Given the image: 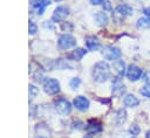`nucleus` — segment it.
I'll list each match as a JSON object with an SVG mask.
<instances>
[{
    "mask_svg": "<svg viewBox=\"0 0 150 138\" xmlns=\"http://www.w3.org/2000/svg\"><path fill=\"white\" fill-rule=\"evenodd\" d=\"M142 74H143L142 69H141L139 67L135 65V64H130V65L128 67V69H127V76H128V78H129L130 81H132V82L139 80L141 76H142Z\"/></svg>",
    "mask_w": 150,
    "mask_h": 138,
    "instance_id": "obj_7",
    "label": "nucleus"
},
{
    "mask_svg": "<svg viewBox=\"0 0 150 138\" xmlns=\"http://www.w3.org/2000/svg\"><path fill=\"white\" fill-rule=\"evenodd\" d=\"M94 19H95V21H96V23L98 26H105L108 23V16L103 12H97L95 14V18Z\"/></svg>",
    "mask_w": 150,
    "mask_h": 138,
    "instance_id": "obj_14",
    "label": "nucleus"
},
{
    "mask_svg": "<svg viewBox=\"0 0 150 138\" xmlns=\"http://www.w3.org/2000/svg\"><path fill=\"white\" fill-rule=\"evenodd\" d=\"M43 90L48 95H55L60 91V83L55 78H46L43 82Z\"/></svg>",
    "mask_w": 150,
    "mask_h": 138,
    "instance_id": "obj_3",
    "label": "nucleus"
},
{
    "mask_svg": "<svg viewBox=\"0 0 150 138\" xmlns=\"http://www.w3.org/2000/svg\"><path fill=\"white\" fill-rule=\"evenodd\" d=\"M116 14H120L121 16H129L132 14V8L127 4H121L116 7Z\"/></svg>",
    "mask_w": 150,
    "mask_h": 138,
    "instance_id": "obj_10",
    "label": "nucleus"
},
{
    "mask_svg": "<svg viewBox=\"0 0 150 138\" xmlns=\"http://www.w3.org/2000/svg\"><path fill=\"white\" fill-rule=\"evenodd\" d=\"M129 131H130V133H131V134H138V133H139V131H141V129H139V126H138L137 124H132V125L130 126Z\"/></svg>",
    "mask_w": 150,
    "mask_h": 138,
    "instance_id": "obj_22",
    "label": "nucleus"
},
{
    "mask_svg": "<svg viewBox=\"0 0 150 138\" xmlns=\"http://www.w3.org/2000/svg\"><path fill=\"white\" fill-rule=\"evenodd\" d=\"M54 1H56V2H57V1H62V0H54Z\"/></svg>",
    "mask_w": 150,
    "mask_h": 138,
    "instance_id": "obj_31",
    "label": "nucleus"
},
{
    "mask_svg": "<svg viewBox=\"0 0 150 138\" xmlns=\"http://www.w3.org/2000/svg\"><path fill=\"white\" fill-rule=\"evenodd\" d=\"M36 138H46V137H36Z\"/></svg>",
    "mask_w": 150,
    "mask_h": 138,
    "instance_id": "obj_32",
    "label": "nucleus"
},
{
    "mask_svg": "<svg viewBox=\"0 0 150 138\" xmlns=\"http://www.w3.org/2000/svg\"><path fill=\"white\" fill-rule=\"evenodd\" d=\"M117 118H120V119L117 120V123H118V124H121V123L125 122V119H127V113H125V111L120 110V111L117 112Z\"/></svg>",
    "mask_w": 150,
    "mask_h": 138,
    "instance_id": "obj_18",
    "label": "nucleus"
},
{
    "mask_svg": "<svg viewBox=\"0 0 150 138\" xmlns=\"http://www.w3.org/2000/svg\"><path fill=\"white\" fill-rule=\"evenodd\" d=\"M114 88H112V94L115 95V96H117V97H120V96H122L124 92H125V85L121 82V80L117 77V81L114 83V85H112Z\"/></svg>",
    "mask_w": 150,
    "mask_h": 138,
    "instance_id": "obj_12",
    "label": "nucleus"
},
{
    "mask_svg": "<svg viewBox=\"0 0 150 138\" xmlns=\"http://www.w3.org/2000/svg\"><path fill=\"white\" fill-rule=\"evenodd\" d=\"M86 47H87L89 50H97V49L101 47V44H100V41H98L96 37L89 36V37H87V40H86Z\"/></svg>",
    "mask_w": 150,
    "mask_h": 138,
    "instance_id": "obj_13",
    "label": "nucleus"
},
{
    "mask_svg": "<svg viewBox=\"0 0 150 138\" xmlns=\"http://www.w3.org/2000/svg\"><path fill=\"white\" fill-rule=\"evenodd\" d=\"M143 80H144V81H146L148 83H150V71L144 76V78H143Z\"/></svg>",
    "mask_w": 150,
    "mask_h": 138,
    "instance_id": "obj_29",
    "label": "nucleus"
},
{
    "mask_svg": "<svg viewBox=\"0 0 150 138\" xmlns=\"http://www.w3.org/2000/svg\"><path fill=\"white\" fill-rule=\"evenodd\" d=\"M55 109L61 115H68L71 111V104L66 98H59L55 101Z\"/></svg>",
    "mask_w": 150,
    "mask_h": 138,
    "instance_id": "obj_4",
    "label": "nucleus"
},
{
    "mask_svg": "<svg viewBox=\"0 0 150 138\" xmlns=\"http://www.w3.org/2000/svg\"><path fill=\"white\" fill-rule=\"evenodd\" d=\"M102 55L105 60H109V61H116L121 57L122 53L118 48L116 47H112V46H107L102 49Z\"/></svg>",
    "mask_w": 150,
    "mask_h": 138,
    "instance_id": "obj_2",
    "label": "nucleus"
},
{
    "mask_svg": "<svg viewBox=\"0 0 150 138\" xmlns=\"http://www.w3.org/2000/svg\"><path fill=\"white\" fill-rule=\"evenodd\" d=\"M103 8H104V11H110V9H111V5H110V2H109V1H105L104 5H103Z\"/></svg>",
    "mask_w": 150,
    "mask_h": 138,
    "instance_id": "obj_26",
    "label": "nucleus"
},
{
    "mask_svg": "<svg viewBox=\"0 0 150 138\" xmlns=\"http://www.w3.org/2000/svg\"><path fill=\"white\" fill-rule=\"evenodd\" d=\"M109 77H110V67H109V64L104 61H100V62L95 63V65L93 68V78H94V81H96L98 83H103Z\"/></svg>",
    "mask_w": 150,
    "mask_h": 138,
    "instance_id": "obj_1",
    "label": "nucleus"
},
{
    "mask_svg": "<svg viewBox=\"0 0 150 138\" xmlns=\"http://www.w3.org/2000/svg\"><path fill=\"white\" fill-rule=\"evenodd\" d=\"M112 68H114V71L115 74L117 75L118 78H121L123 75H124V70H125V64L122 60H116L112 62Z\"/></svg>",
    "mask_w": 150,
    "mask_h": 138,
    "instance_id": "obj_9",
    "label": "nucleus"
},
{
    "mask_svg": "<svg viewBox=\"0 0 150 138\" xmlns=\"http://www.w3.org/2000/svg\"><path fill=\"white\" fill-rule=\"evenodd\" d=\"M57 43H59V47L61 49H69L76 44V40L74 36H71L69 34H63L60 36Z\"/></svg>",
    "mask_w": 150,
    "mask_h": 138,
    "instance_id": "obj_6",
    "label": "nucleus"
},
{
    "mask_svg": "<svg viewBox=\"0 0 150 138\" xmlns=\"http://www.w3.org/2000/svg\"><path fill=\"white\" fill-rule=\"evenodd\" d=\"M86 51H87V50L79 48V49H75V50L73 51L71 56L74 57V60H80V58H82V57H83V55L86 54Z\"/></svg>",
    "mask_w": 150,
    "mask_h": 138,
    "instance_id": "obj_17",
    "label": "nucleus"
},
{
    "mask_svg": "<svg viewBox=\"0 0 150 138\" xmlns=\"http://www.w3.org/2000/svg\"><path fill=\"white\" fill-rule=\"evenodd\" d=\"M124 105L128 106V108H136L138 104H139V99L132 95V94H128L125 97H124Z\"/></svg>",
    "mask_w": 150,
    "mask_h": 138,
    "instance_id": "obj_11",
    "label": "nucleus"
},
{
    "mask_svg": "<svg viewBox=\"0 0 150 138\" xmlns=\"http://www.w3.org/2000/svg\"><path fill=\"white\" fill-rule=\"evenodd\" d=\"M132 138H136V137H132Z\"/></svg>",
    "mask_w": 150,
    "mask_h": 138,
    "instance_id": "obj_33",
    "label": "nucleus"
},
{
    "mask_svg": "<svg viewBox=\"0 0 150 138\" xmlns=\"http://www.w3.org/2000/svg\"><path fill=\"white\" fill-rule=\"evenodd\" d=\"M137 28L139 29H146L150 28V18L149 16H144V18H139L136 22Z\"/></svg>",
    "mask_w": 150,
    "mask_h": 138,
    "instance_id": "obj_15",
    "label": "nucleus"
},
{
    "mask_svg": "<svg viewBox=\"0 0 150 138\" xmlns=\"http://www.w3.org/2000/svg\"><path fill=\"white\" fill-rule=\"evenodd\" d=\"M80 83H81L80 78L75 77V78H73V80L70 81V88H71V89H77L79 85H80Z\"/></svg>",
    "mask_w": 150,
    "mask_h": 138,
    "instance_id": "obj_21",
    "label": "nucleus"
},
{
    "mask_svg": "<svg viewBox=\"0 0 150 138\" xmlns=\"http://www.w3.org/2000/svg\"><path fill=\"white\" fill-rule=\"evenodd\" d=\"M69 15V8L66 6H59L55 8L53 15H52V20L55 22H61L63 21L67 16Z\"/></svg>",
    "mask_w": 150,
    "mask_h": 138,
    "instance_id": "obj_5",
    "label": "nucleus"
},
{
    "mask_svg": "<svg viewBox=\"0 0 150 138\" xmlns=\"http://www.w3.org/2000/svg\"><path fill=\"white\" fill-rule=\"evenodd\" d=\"M145 138H150V130L146 132V134H145Z\"/></svg>",
    "mask_w": 150,
    "mask_h": 138,
    "instance_id": "obj_30",
    "label": "nucleus"
},
{
    "mask_svg": "<svg viewBox=\"0 0 150 138\" xmlns=\"http://www.w3.org/2000/svg\"><path fill=\"white\" fill-rule=\"evenodd\" d=\"M48 5H49V1H48V0H45V1H43V2L38 7V14H40V15H41V14L43 13L45 8H46Z\"/></svg>",
    "mask_w": 150,
    "mask_h": 138,
    "instance_id": "obj_19",
    "label": "nucleus"
},
{
    "mask_svg": "<svg viewBox=\"0 0 150 138\" xmlns=\"http://www.w3.org/2000/svg\"><path fill=\"white\" fill-rule=\"evenodd\" d=\"M30 1V5H32V7H35V8H38L45 0H29Z\"/></svg>",
    "mask_w": 150,
    "mask_h": 138,
    "instance_id": "obj_25",
    "label": "nucleus"
},
{
    "mask_svg": "<svg viewBox=\"0 0 150 138\" xmlns=\"http://www.w3.org/2000/svg\"><path fill=\"white\" fill-rule=\"evenodd\" d=\"M139 94L144 97H148L150 98V83H146L145 85H143L141 89H139Z\"/></svg>",
    "mask_w": 150,
    "mask_h": 138,
    "instance_id": "obj_16",
    "label": "nucleus"
},
{
    "mask_svg": "<svg viewBox=\"0 0 150 138\" xmlns=\"http://www.w3.org/2000/svg\"><path fill=\"white\" fill-rule=\"evenodd\" d=\"M88 131L89 132H91V133H96V132H98V131H101V126L98 125V124H94V125H88Z\"/></svg>",
    "mask_w": 150,
    "mask_h": 138,
    "instance_id": "obj_20",
    "label": "nucleus"
},
{
    "mask_svg": "<svg viewBox=\"0 0 150 138\" xmlns=\"http://www.w3.org/2000/svg\"><path fill=\"white\" fill-rule=\"evenodd\" d=\"M38 92H39V90L34 85H29V96L30 97H35L38 95Z\"/></svg>",
    "mask_w": 150,
    "mask_h": 138,
    "instance_id": "obj_24",
    "label": "nucleus"
},
{
    "mask_svg": "<svg viewBox=\"0 0 150 138\" xmlns=\"http://www.w3.org/2000/svg\"><path fill=\"white\" fill-rule=\"evenodd\" d=\"M74 106L80 111H86L89 108V101L84 96H77L74 98Z\"/></svg>",
    "mask_w": 150,
    "mask_h": 138,
    "instance_id": "obj_8",
    "label": "nucleus"
},
{
    "mask_svg": "<svg viewBox=\"0 0 150 138\" xmlns=\"http://www.w3.org/2000/svg\"><path fill=\"white\" fill-rule=\"evenodd\" d=\"M143 13L145 14V16H149V18H150V7H146V8H144Z\"/></svg>",
    "mask_w": 150,
    "mask_h": 138,
    "instance_id": "obj_28",
    "label": "nucleus"
},
{
    "mask_svg": "<svg viewBox=\"0 0 150 138\" xmlns=\"http://www.w3.org/2000/svg\"><path fill=\"white\" fill-rule=\"evenodd\" d=\"M90 2H91V5H101V4H103L104 2V0H90Z\"/></svg>",
    "mask_w": 150,
    "mask_h": 138,
    "instance_id": "obj_27",
    "label": "nucleus"
},
{
    "mask_svg": "<svg viewBox=\"0 0 150 138\" xmlns=\"http://www.w3.org/2000/svg\"><path fill=\"white\" fill-rule=\"evenodd\" d=\"M28 29H29V33H30V34H35L36 30H38V27H36V25H35L33 21H29V27H28Z\"/></svg>",
    "mask_w": 150,
    "mask_h": 138,
    "instance_id": "obj_23",
    "label": "nucleus"
}]
</instances>
